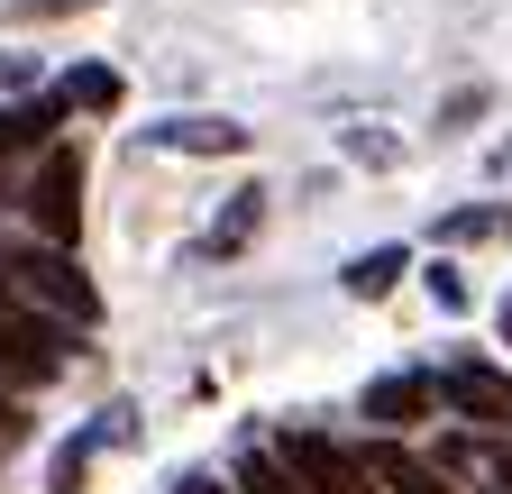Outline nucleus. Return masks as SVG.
<instances>
[{
  "mask_svg": "<svg viewBox=\"0 0 512 494\" xmlns=\"http://www.w3.org/2000/svg\"><path fill=\"white\" fill-rule=\"evenodd\" d=\"M0 92H28V55H0Z\"/></svg>",
  "mask_w": 512,
  "mask_h": 494,
  "instance_id": "nucleus-20",
  "label": "nucleus"
},
{
  "mask_svg": "<svg viewBox=\"0 0 512 494\" xmlns=\"http://www.w3.org/2000/svg\"><path fill=\"white\" fill-rule=\"evenodd\" d=\"M430 293H439V312H467V284L448 275V266H430Z\"/></svg>",
  "mask_w": 512,
  "mask_h": 494,
  "instance_id": "nucleus-19",
  "label": "nucleus"
},
{
  "mask_svg": "<svg viewBox=\"0 0 512 494\" xmlns=\"http://www.w3.org/2000/svg\"><path fill=\"white\" fill-rule=\"evenodd\" d=\"M174 494H220V485H211V476H183V485H174ZM229 494H238V485H229Z\"/></svg>",
  "mask_w": 512,
  "mask_h": 494,
  "instance_id": "nucleus-21",
  "label": "nucleus"
},
{
  "mask_svg": "<svg viewBox=\"0 0 512 494\" xmlns=\"http://www.w3.org/2000/svg\"><path fill=\"white\" fill-rule=\"evenodd\" d=\"M366 467H375V485H394V494H458V476H448L439 458H412L403 440H375Z\"/></svg>",
  "mask_w": 512,
  "mask_h": 494,
  "instance_id": "nucleus-7",
  "label": "nucleus"
},
{
  "mask_svg": "<svg viewBox=\"0 0 512 494\" xmlns=\"http://www.w3.org/2000/svg\"><path fill=\"white\" fill-rule=\"evenodd\" d=\"M256 220H266V193H256V183H247V193L229 202V220L211 229V247H220V257H229V247H247V238H256Z\"/></svg>",
  "mask_w": 512,
  "mask_h": 494,
  "instance_id": "nucleus-13",
  "label": "nucleus"
},
{
  "mask_svg": "<svg viewBox=\"0 0 512 494\" xmlns=\"http://www.w3.org/2000/svg\"><path fill=\"white\" fill-rule=\"evenodd\" d=\"M494 229H512V202H494V211H458V220H439V238H494Z\"/></svg>",
  "mask_w": 512,
  "mask_h": 494,
  "instance_id": "nucleus-14",
  "label": "nucleus"
},
{
  "mask_svg": "<svg viewBox=\"0 0 512 494\" xmlns=\"http://www.w3.org/2000/svg\"><path fill=\"white\" fill-rule=\"evenodd\" d=\"M275 458H284L311 494H375L366 449H339V440H320V430H284V440H275Z\"/></svg>",
  "mask_w": 512,
  "mask_h": 494,
  "instance_id": "nucleus-4",
  "label": "nucleus"
},
{
  "mask_svg": "<svg viewBox=\"0 0 512 494\" xmlns=\"http://www.w3.org/2000/svg\"><path fill=\"white\" fill-rule=\"evenodd\" d=\"M439 412V376H375L366 385V421L403 430V421H430Z\"/></svg>",
  "mask_w": 512,
  "mask_h": 494,
  "instance_id": "nucleus-8",
  "label": "nucleus"
},
{
  "mask_svg": "<svg viewBox=\"0 0 512 494\" xmlns=\"http://www.w3.org/2000/svg\"><path fill=\"white\" fill-rule=\"evenodd\" d=\"M485 110H494V92H485V83H467L458 101H448V110H439V129H458V119H485Z\"/></svg>",
  "mask_w": 512,
  "mask_h": 494,
  "instance_id": "nucleus-16",
  "label": "nucleus"
},
{
  "mask_svg": "<svg viewBox=\"0 0 512 494\" xmlns=\"http://www.w3.org/2000/svg\"><path fill=\"white\" fill-rule=\"evenodd\" d=\"M494 174H512V138H503V147H494Z\"/></svg>",
  "mask_w": 512,
  "mask_h": 494,
  "instance_id": "nucleus-22",
  "label": "nucleus"
},
{
  "mask_svg": "<svg viewBox=\"0 0 512 494\" xmlns=\"http://www.w3.org/2000/svg\"><path fill=\"white\" fill-rule=\"evenodd\" d=\"M64 321L55 312H37V302H19V293H0V394H37V385H55L64 376Z\"/></svg>",
  "mask_w": 512,
  "mask_h": 494,
  "instance_id": "nucleus-2",
  "label": "nucleus"
},
{
  "mask_svg": "<svg viewBox=\"0 0 512 494\" xmlns=\"http://www.w3.org/2000/svg\"><path fill=\"white\" fill-rule=\"evenodd\" d=\"M74 10H101V0H19L10 19H19V28H37V19H74Z\"/></svg>",
  "mask_w": 512,
  "mask_h": 494,
  "instance_id": "nucleus-15",
  "label": "nucleus"
},
{
  "mask_svg": "<svg viewBox=\"0 0 512 494\" xmlns=\"http://www.w3.org/2000/svg\"><path fill=\"white\" fill-rule=\"evenodd\" d=\"M19 202H28V220H37V238L74 247V229H83V156H74V147H46Z\"/></svg>",
  "mask_w": 512,
  "mask_h": 494,
  "instance_id": "nucleus-3",
  "label": "nucleus"
},
{
  "mask_svg": "<svg viewBox=\"0 0 512 494\" xmlns=\"http://www.w3.org/2000/svg\"><path fill=\"white\" fill-rule=\"evenodd\" d=\"M156 147H174V156H238L247 129H238V119H165Z\"/></svg>",
  "mask_w": 512,
  "mask_h": 494,
  "instance_id": "nucleus-9",
  "label": "nucleus"
},
{
  "mask_svg": "<svg viewBox=\"0 0 512 494\" xmlns=\"http://www.w3.org/2000/svg\"><path fill=\"white\" fill-rule=\"evenodd\" d=\"M0 293H19V302H37V312L74 321V330L101 321L92 275L74 266V247H55V238H37V247H0Z\"/></svg>",
  "mask_w": 512,
  "mask_h": 494,
  "instance_id": "nucleus-1",
  "label": "nucleus"
},
{
  "mask_svg": "<svg viewBox=\"0 0 512 494\" xmlns=\"http://www.w3.org/2000/svg\"><path fill=\"white\" fill-rule=\"evenodd\" d=\"M348 156H357V165H394L403 147H394V138H366V129H357V138H348Z\"/></svg>",
  "mask_w": 512,
  "mask_h": 494,
  "instance_id": "nucleus-18",
  "label": "nucleus"
},
{
  "mask_svg": "<svg viewBox=\"0 0 512 494\" xmlns=\"http://www.w3.org/2000/svg\"><path fill=\"white\" fill-rule=\"evenodd\" d=\"M28 440V412H19V394H0V458H10Z\"/></svg>",
  "mask_w": 512,
  "mask_h": 494,
  "instance_id": "nucleus-17",
  "label": "nucleus"
},
{
  "mask_svg": "<svg viewBox=\"0 0 512 494\" xmlns=\"http://www.w3.org/2000/svg\"><path fill=\"white\" fill-rule=\"evenodd\" d=\"M238 494H311V485H302L275 449H247V458H238Z\"/></svg>",
  "mask_w": 512,
  "mask_h": 494,
  "instance_id": "nucleus-12",
  "label": "nucleus"
},
{
  "mask_svg": "<svg viewBox=\"0 0 512 494\" xmlns=\"http://www.w3.org/2000/svg\"><path fill=\"white\" fill-rule=\"evenodd\" d=\"M439 403L467 412V421H485V430H512V376H494V366H476V357L439 376Z\"/></svg>",
  "mask_w": 512,
  "mask_h": 494,
  "instance_id": "nucleus-5",
  "label": "nucleus"
},
{
  "mask_svg": "<svg viewBox=\"0 0 512 494\" xmlns=\"http://www.w3.org/2000/svg\"><path fill=\"white\" fill-rule=\"evenodd\" d=\"M439 467L467 476L476 494H512V440H494V430H448V440H439Z\"/></svg>",
  "mask_w": 512,
  "mask_h": 494,
  "instance_id": "nucleus-6",
  "label": "nucleus"
},
{
  "mask_svg": "<svg viewBox=\"0 0 512 494\" xmlns=\"http://www.w3.org/2000/svg\"><path fill=\"white\" fill-rule=\"evenodd\" d=\"M55 101H64V110H92V119H110V110H119V74H110V65H74V74L55 83Z\"/></svg>",
  "mask_w": 512,
  "mask_h": 494,
  "instance_id": "nucleus-11",
  "label": "nucleus"
},
{
  "mask_svg": "<svg viewBox=\"0 0 512 494\" xmlns=\"http://www.w3.org/2000/svg\"><path fill=\"white\" fill-rule=\"evenodd\" d=\"M503 339H512V302H503Z\"/></svg>",
  "mask_w": 512,
  "mask_h": 494,
  "instance_id": "nucleus-23",
  "label": "nucleus"
},
{
  "mask_svg": "<svg viewBox=\"0 0 512 494\" xmlns=\"http://www.w3.org/2000/svg\"><path fill=\"white\" fill-rule=\"evenodd\" d=\"M403 266H412L403 247H366V257H348V275H339V284H348L357 302H384V293L403 284Z\"/></svg>",
  "mask_w": 512,
  "mask_h": 494,
  "instance_id": "nucleus-10",
  "label": "nucleus"
}]
</instances>
